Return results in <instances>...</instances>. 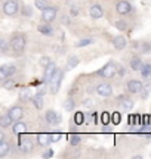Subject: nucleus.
Listing matches in <instances>:
<instances>
[{
    "instance_id": "f257e3e1",
    "label": "nucleus",
    "mask_w": 151,
    "mask_h": 159,
    "mask_svg": "<svg viewBox=\"0 0 151 159\" xmlns=\"http://www.w3.org/2000/svg\"><path fill=\"white\" fill-rule=\"evenodd\" d=\"M11 49L17 55H19V53H22L24 50H25V35L19 34V33H17V34L13 35L11 39Z\"/></svg>"
},
{
    "instance_id": "f03ea898",
    "label": "nucleus",
    "mask_w": 151,
    "mask_h": 159,
    "mask_svg": "<svg viewBox=\"0 0 151 159\" xmlns=\"http://www.w3.org/2000/svg\"><path fill=\"white\" fill-rule=\"evenodd\" d=\"M62 78H64V71H56L55 72V75L52 77V80H51V83H49V85H51V93L52 94H56L59 91V89H61V83H62Z\"/></svg>"
},
{
    "instance_id": "7ed1b4c3",
    "label": "nucleus",
    "mask_w": 151,
    "mask_h": 159,
    "mask_svg": "<svg viewBox=\"0 0 151 159\" xmlns=\"http://www.w3.org/2000/svg\"><path fill=\"white\" fill-rule=\"evenodd\" d=\"M117 72V66L114 65V62H108L107 65H104L102 68L99 69L96 74L101 75L102 78H111V77H114Z\"/></svg>"
},
{
    "instance_id": "20e7f679",
    "label": "nucleus",
    "mask_w": 151,
    "mask_h": 159,
    "mask_svg": "<svg viewBox=\"0 0 151 159\" xmlns=\"http://www.w3.org/2000/svg\"><path fill=\"white\" fill-rule=\"evenodd\" d=\"M3 12L7 16H15L19 12V6H18V3L15 0H6L3 3Z\"/></svg>"
},
{
    "instance_id": "39448f33",
    "label": "nucleus",
    "mask_w": 151,
    "mask_h": 159,
    "mask_svg": "<svg viewBox=\"0 0 151 159\" xmlns=\"http://www.w3.org/2000/svg\"><path fill=\"white\" fill-rule=\"evenodd\" d=\"M58 71V68H56V65L55 63H49L47 66H45V72H43V78H41V83L43 84H49L51 83V80H52V77L55 75V72Z\"/></svg>"
},
{
    "instance_id": "423d86ee",
    "label": "nucleus",
    "mask_w": 151,
    "mask_h": 159,
    "mask_svg": "<svg viewBox=\"0 0 151 159\" xmlns=\"http://www.w3.org/2000/svg\"><path fill=\"white\" fill-rule=\"evenodd\" d=\"M56 12H58V9L56 7H52V6H49V7H46L45 11H41V21L43 22H52L53 19L56 18Z\"/></svg>"
},
{
    "instance_id": "0eeeda50",
    "label": "nucleus",
    "mask_w": 151,
    "mask_h": 159,
    "mask_svg": "<svg viewBox=\"0 0 151 159\" xmlns=\"http://www.w3.org/2000/svg\"><path fill=\"white\" fill-rule=\"evenodd\" d=\"M17 72V68L11 65V63H5V65H2V68H0V80L3 81L6 80L7 77H12V75Z\"/></svg>"
},
{
    "instance_id": "6e6552de",
    "label": "nucleus",
    "mask_w": 151,
    "mask_h": 159,
    "mask_svg": "<svg viewBox=\"0 0 151 159\" xmlns=\"http://www.w3.org/2000/svg\"><path fill=\"white\" fill-rule=\"evenodd\" d=\"M96 93L102 97H110V96H113V87L108 83H101L96 87Z\"/></svg>"
},
{
    "instance_id": "1a4fd4ad",
    "label": "nucleus",
    "mask_w": 151,
    "mask_h": 159,
    "mask_svg": "<svg viewBox=\"0 0 151 159\" xmlns=\"http://www.w3.org/2000/svg\"><path fill=\"white\" fill-rule=\"evenodd\" d=\"M45 118H46L47 121V124H51V125H58L61 124V121H62V118H61V115L56 114L55 111H47L46 115H45Z\"/></svg>"
},
{
    "instance_id": "9d476101",
    "label": "nucleus",
    "mask_w": 151,
    "mask_h": 159,
    "mask_svg": "<svg viewBox=\"0 0 151 159\" xmlns=\"http://www.w3.org/2000/svg\"><path fill=\"white\" fill-rule=\"evenodd\" d=\"M7 115L12 118L13 122H17V121H19V119L24 116V111L21 106H12V108L7 111Z\"/></svg>"
},
{
    "instance_id": "9b49d317",
    "label": "nucleus",
    "mask_w": 151,
    "mask_h": 159,
    "mask_svg": "<svg viewBox=\"0 0 151 159\" xmlns=\"http://www.w3.org/2000/svg\"><path fill=\"white\" fill-rule=\"evenodd\" d=\"M126 87H128L129 93H141V91H142V89H144L142 83H141V81H138V80H130V81H128Z\"/></svg>"
},
{
    "instance_id": "f8f14e48",
    "label": "nucleus",
    "mask_w": 151,
    "mask_h": 159,
    "mask_svg": "<svg viewBox=\"0 0 151 159\" xmlns=\"http://www.w3.org/2000/svg\"><path fill=\"white\" fill-rule=\"evenodd\" d=\"M117 102L122 106L123 111H132V108H134V100H130V97L119 96L117 97Z\"/></svg>"
},
{
    "instance_id": "ddd939ff",
    "label": "nucleus",
    "mask_w": 151,
    "mask_h": 159,
    "mask_svg": "<svg viewBox=\"0 0 151 159\" xmlns=\"http://www.w3.org/2000/svg\"><path fill=\"white\" fill-rule=\"evenodd\" d=\"M116 11H117V13H120V15H128L129 12L132 11V6H130L129 2L122 0V2H119L116 5Z\"/></svg>"
},
{
    "instance_id": "4468645a",
    "label": "nucleus",
    "mask_w": 151,
    "mask_h": 159,
    "mask_svg": "<svg viewBox=\"0 0 151 159\" xmlns=\"http://www.w3.org/2000/svg\"><path fill=\"white\" fill-rule=\"evenodd\" d=\"M89 15H90V18H93V19H99V18L104 16V9L99 5H92L90 9H89Z\"/></svg>"
},
{
    "instance_id": "2eb2a0df",
    "label": "nucleus",
    "mask_w": 151,
    "mask_h": 159,
    "mask_svg": "<svg viewBox=\"0 0 151 159\" xmlns=\"http://www.w3.org/2000/svg\"><path fill=\"white\" fill-rule=\"evenodd\" d=\"M126 39L123 37V35H116L114 39H113V46H114V49L116 50H123L124 47H126Z\"/></svg>"
},
{
    "instance_id": "dca6fc26",
    "label": "nucleus",
    "mask_w": 151,
    "mask_h": 159,
    "mask_svg": "<svg viewBox=\"0 0 151 159\" xmlns=\"http://www.w3.org/2000/svg\"><path fill=\"white\" fill-rule=\"evenodd\" d=\"M25 130H27V125L21 122V121H17L15 124L12 125V131L15 134H22V133H25Z\"/></svg>"
},
{
    "instance_id": "f3484780",
    "label": "nucleus",
    "mask_w": 151,
    "mask_h": 159,
    "mask_svg": "<svg viewBox=\"0 0 151 159\" xmlns=\"http://www.w3.org/2000/svg\"><path fill=\"white\" fill-rule=\"evenodd\" d=\"M51 142H52V139H51V136H49V134H45V133L37 134V143H39L40 146H47Z\"/></svg>"
},
{
    "instance_id": "a211bd4d",
    "label": "nucleus",
    "mask_w": 151,
    "mask_h": 159,
    "mask_svg": "<svg viewBox=\"0 0 151 159\" xmlns=\"http://www.w3.org/2000/svg\"><path fill=\"white\" fill-rule=\"evenodd\" d=\"M31 102H33V105H34L36 109H43V105H45L43 96H40V94H36V96H33Z\"/></svg>"
},
{
    "instance_id": "6ab92c4d",
    "label": "nucleus",
    "mask_w": 151,
    "mask_h": 159,
    "mask_svg": "<svg viewBox=\"0 0 151 159\" xmlns=\"http://www.w3.org/2000/svg\"><path fill=\"white\" fill-rule=\"evenodd\" d=\"M39 33H41V34H45V35H52V33H53V30H52V27L49 25V24H41V25H39Z\"/></svg>"
},
{
    "instance_id": "aec40b11",
    "label": "nucleus",
    "mask_w": 151,
    "mask_h": 159,
    "mask_svg": "<svg viewBox=\"0 0 151 159\" xmlns=\"http://www.w3.org/2000/svg\"><path fill=\"white\" fill-rule=\"evenodd\" d=\"M142 61H141L139 57H132V61H130V69H134V71H141L142 69Z\"/></svg>"
},
{
    "instance_id": "412c9836",
    "label": "nucleus",
    "mask_w": 151,
    "mask_h": 159,
    "mask_svg": "<svg viewBox=\"0 0 151 159\" xmlns=\"http://www.w3.org/2000/svg\"><path fill=\"white\" fill-rule=\"evenodd\" d=\"M31 99H33V97H31V93H30L28 89H24V90L19 91V100H21V102H28Z\"/></svg>"
},
{
    "instance_id": "4be33fe9",
    "label": "nucleus",
    "mask_w": 151,
    "mask_h": 159,
    "mask_svg": "<svg viewBox=\"0 0 151 159\" xmlns=\"http://www.w3.org/2000/svg\"><path fill=\"white\" fill-rule=\"evenodd\" d=\"M86 115L83 114V112H76L74 116H73V119H74V124L76 125H81L83 122H86V118H85Z\"/></svg>"
},
{
    "instance_id": "5701e85b",
    "label": "nucleus",
    "mask_w": 151,
    "mask_h": 159,
    "mask_svg": "<svg viewBox=\"0 0 151 159\" xmlns=\"http://www.w3.org/2000/svg\"><path fill=\"white\" fill-rule=\"evenodd\" d=\"M79 57L77 56H70L68 57V61H67V69H74L77 65H79Z\"/></svg>"
},
{
    "instance_id": "b1692460",
    "label": "nucleus",
    "mask_w": 151,
    "mask_h": 159,
    "mask_svg": "<svg viewBox=\"0 0 151 159\" xmlns=\"http://www.w3.org/2000/svg\"><path fill=\"white\" fill-rule=\"evenodd\" d=\"M12 122H13V121H12V118L9 115H3V116L0 118V127H2V128H7L9 125H12Z\"/></svg>"
},
{
    "instance_id": "393cba45",
    "label": "nucleus",
    "mask_w": 151,
    "mask_h": 159,
    "mask_svg": "<svg viewBox=\"0 0 151 159\" xmlns=\"http://www.w3.org/2000/svg\"><path fill=\"white\" fill-rule=\"evenodd\" d=\"M9 144H7V142L6 140H2L0 142V158H3V156H6L7 155V152H9Z\"/></svg>"
},
{
    "instance_id": "a878e982",
    "label": "nucleus",
    "mask_w": 151,
    "mask_h": 159,
    "mask_svg": "<svg viewBox=\"0 0 151 159\" xmlns=\"http://www.w3.org/2000/svg\"><path fill=\"white\" fill-rule=\"evenodd\" d=\"M141 74L144 78H148L151 75V63H144L142 65V69H141Z\"/></svg>"
},
{
    "instance_id": "bb28decb",
    "label": "nucleus",
    "mask_w": 151,
    "mask_h": 159,
    "mask_svg": "<svg viewBox=\"0 0 151 159\" xmlns=\"http://www.w3.org/2000/svg\"><path fill=\"white\" fill-rule=\"evenodd\" d=\"M68 140H70L71 146H77V144H80L81 137L79 136V134H70V136H68Z\"/></svg>"
},
{
    "instance_id": "cd10ccee",
    "label": "nucleus",
    "mask_w": 151,
    "mask_h": 159,
    "mask_svg": "<svg viewBox=\"0 0 151 159\" xmlns=\"http://www.w3.org/2000/svg\"><path fill=\"white\" fill-rule=\"evenodd\" d=\"M36 7L39 9V11H45L46 7H49V2L47 0H36Z\"/></svg>"
},
{
    "instance_id": "c85d7f7f",
    "label": "nucleus",
    "mask_w": 151,
    "mask_h": 159,
    "mask_svg": "<svg viewBox=\"0 0 151 159\" xmlns=\"http://www.w3.org/2000/svg\"><path fill=\"white\" fill-rule=\"evenodd\" d=\"M74 108H76V103H74L73 99H67V100L64 102V109L65 111L71 112V111H74Z\"/></svg>"
},
{
    "instance_id": "c756f323",
    "label": "nucleus",
    "mask_w": 151,
    "mask_h": 159,
    "mask_svg": "<svg viewBox=\"0 0 151 159\" xmlns=\"http://www.w3.org/2000/svg\"><path fill=\"white\" fill-rule=\"evenodd\" d=\"M13 85H15V80L12 78V77H7L6 80H3V89H7V90H9Z\"/></svg>"
},
{
    "instance_id": "7c9ffc66",
    "label": "nucleus",
    "mask_w": 151,
    "mask_h": 159,
    "mask_svg": "<svg viewBox=\"0 0 151 159\" xmlns=\"http://www.w3.org/2000/svg\"><path fill=\"white\" fill-rule=\"evenodd\" d=\"M19 146H21V149H22L24 152H30V150H31V148H33V146H31V143H30V140H19Z\"/></svg>"
},
{
    "instance_id": "2f4dec72",
    "label": "nucleus",
    "mask_w": 151,
    "mask_h": 159,
    "mask_svg": "<svg viewBox=\"0 0 151 159\" xmlns=\"http://www.w3.org/2000/svg\"><path fill=\"white\" fill-rule=\"evenodd\" d=\"M111 121H113V124L114 125H119L122 122V115L119 114V112H114V114L111 115Z\"/></svg>"
},
{
    "instance_id": "473e14b6",
    "label": "nucleus",
    "mask_w": 151,
    "mask_h": 159,
    "mask_svg": "<svg viewBox=\"0 0 151 159\" xmlns=\"http://www.w3.org/2000/svg\"><path fill=\"white\" fill-rule=\"evenodd\" d=\"M116 28L120 30V31H124V30L128 28V24H126V21H123V19H119V21H116Z\"/></svg>"
},
{
    "instance_id": "72a5a7b5",
    "label": "nucleus",
    "mask_w": 151,
    "mask_h": 159,
    "mask_svg": "<svg viewBox=\"0 0 151 159\" xmlns=\"http://www.w3.org/2000/svg\"><path fill=\"white\" fill-rule=\"evenodd\" d=\"M93 43V40L92 39H83L80 40V41H77V47H85V46H89V44H92Z\"/></svg>"
},
{
    "instance_id": "f704fd0d",
    "label": "nucleus",
    "mask_w": 151,
    "mask_h": 159,
    "mask_svg": "<svg viewBox=\"0 0 151 159\" xmlns=\"http://www.w3.org/2000/svg\"><path fill=\"white\" fill-rule=\"evenodd\" d=\"M101 121H102V124L104 125H108L110 124V121H111V115L107 114V112H104V114L101 115Z\"/></svg>"
},
{
    "instance_id": "c9c22d12",
    "label": "nucleus",
    "mask_w": 151,
    "mask_h": 159,
    "mask_svg": "<svg viewBox=\"0 0 151 159\" xmlns=\"http://www.w3.org/2000/svg\"><path fill=\"white\" fill-rule=\"evenodd\" d=\"M24 16H31L33 15V11H31V7L30 6H22V11H21Z\"/></svg>"
},
{
    "instance_id": "e433bc0d",
    "label": "nucleus",
    "mask_w": 151,
    "mask_h": 159,
    "mask_svg": "<svg viewBox=\"0 0 151 159\" xmlns=\"http://www.w3.org/2000/svg\"><path fill=\"white\" fill-rule=\"evenodd\" d=\"M41 65V66H47V65H49V63H52L51 62V57L49 56H41L40 57V62H39Z\"/></svg>"
},
{
    "instance_id": "4c0bfd02",
    "label": "nucleus",
    "mask_w": 151,
    "mask_h": 159,
    "mask_svg": "<svg viewBox=\"0 0 151 159\" xmlns=\"http://www.w3.org/2000/svg\"><path fill=\"white\" fill-rule=\"evenodd\" d=\"M51 139H52L53 143H56L62 139V134H61V133H53V134H51Z\"/></svg>"
},
{
    "instance_id": "58836bf2",
    "label": "nucleus",
    "mask_w": 151,
    "mask_h": 159,
    "mask_svg": "<svg viewBox=\"0 0 151 159\" xmlns=\"http://www.w3.org/2000/svg\"><path fill=\"white\" fill-rule=\"evenodd\" d=\"M0 50L3 52V53H6V52H7V43H6L5 39L0 40Z\"/></svg>"
},
{
    "instance_id": "ea45409f",
    "label": "nucleus",
    "mask_w": 151,
    "mask_h": 159,
    "mask_svg": "<svg viewBox=\"0 0 151 159\" xmlns=\"http://www.w3.org/2000/svg\"><path fill=\"white\" fill-rule=\"evenodd\" d=\"M41 156H43V158H45V159H47V158H52V156H53V149L47 148V150H46V152H45V153H43V155H41Z\"/></svg>"
},
{
    "instance_id": "a19ab883",
    "label": "nucleus",
    "mask_w": 151,
    "mask_h": 159,
    "mask_svg": "<svg viewBox=\"0 0 151 159\" xmlns=\"http://www.w3.org/2000/svg\"><path fill=\"white\" fill-rule=\"evenodd\" d=\"M90 115H92V118H90V121H92L93 124H96V122H98V114L95 112V114H90Z\"/></svg>"
},
{
    "instance_id": "79ce46f5",
    "label": "nucleus",
    "mask_w": 151,
    "mask_h": 159,
    "mask_svg": "<svg viewBox=\"0 0 151 159\" xmlns=\"http://www.w3.org/2000/svg\"><path fill=\"white\" fill-rule=\"evenodd\" d=\"M83 105H85L86 108H90V106H92V100H90V99H86V100H83Z\"/></svg>"
},
{
    "instance_id": "37998d69",
    "label": "nucleus",
    "mask_w": 151,
    "mask_h": 159,
    "mask_svg": "<svg viewBox=\"0 0 151 159\" xmlns=\"http://www.w3.org/2000/svg\"><path fill=\"white\" fill-rule=\"evenodd\" d=\"M141 97H142V99H147V97H148V90H145V89H142V93H141Z\"/></svg>"
},
{
    "instance_id": "c03bdc74",
    "label": "nucleus",
    "mask_w": 151,
    "mask_h": 159,
    "mask_svg": "<svg viewBox=\"0 0 151 159\" xmlns=\"http://www.w3.org/2000/svg\"><path fill=\"white\" fill-rule=\"evenodd\" d=\"M117 71H119V74H120V75H124V68H123V66H119V68H117Z\"/></svg>"
},
{
    "instance_id": "a18cd8bd",
    "label": "nucleus",
    "mask_w": 151,
    "mask_h": 159,
    "mask_svg": "<svg viewBox=\"0 0 151 159\" xmlns=\"http://www.w3.org/2000/svg\"><path fill=\"white\" fill-rule=\"evenodd\" d=\"M36 94H40V96H45V94H46V90H43V89H40V90L37 91Z\"/></svg>"
},
{
    "instance_id": "49530a36",
    "label": "nucleus",
    "mask_w": 151,
    "mask_h": 159,
    "mask_svg": "<svg viewBox=\"0 0 151 159\" xmlns=\"http://www.w3.org/2000/svg\"><path fill=\"white\" fill-rule=\"evenodd\" d=\"M79 12H77V7H71V15H77Z\"/></svg>"
},
{
    "instance_id": "de8ad7c7",
    "label": "nucleus",
    "mask_w": 151,
    "mask_h": 159,
    "mask_svg": "<svg viewBox=\"0 0 151 159\" xmlns=\"http://www.w3.org/2000/svg\"><path fill=\"white\" fill-rule=\"evenodd\" d=\"M2 140H5V134H3V133H0V142H2Z\"/></svg>"
}]
</instances>
